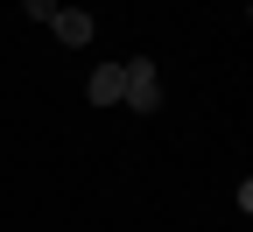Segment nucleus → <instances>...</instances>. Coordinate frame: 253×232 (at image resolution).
I'll use <instances>...</instances> for the list:
<instances>
[{
    "label": "nucleus",
    "instance_id": "nucleus-1",
    "mask_svg": "<svg viewBox=\"0 0 253 232\" xmlns=\"http://www.w3.org/2000/svg\"><path fill=\"white\" fill-rule=\"evenodd\" d=\"M120 98L134 113H162V71H155L148 56H126L120 63Z\"/></svg>",
    "mask_w": 253,
    "mask_h": 232
},
{
    "label": "nucleus",
    "instance_id": "nucleus-2",
    "mask_svg": "<svg viewBox=\"0 0 253 232\" xmlns=\"http://www.w3.org/2000/svg\"><path fill=\"white\" fill-rule=\"evenodd\" d=\"M49 28H56V43H71V49H84L91 36H99V21H91L84 7H56V14H49Z\"/></svg>",
    "mask_w": 253,
    "mask_h": 232
},
{
    "label": "nucleus",
    "instance_id": "nucleus-3",
    "mask_svg": "<svg viewBox=\"0 0 253 232\" xmlns=\"http://www.w3.org/2000/svg\"><path fill=\"white\" fill-rule=\"evenodd\" d=\"M84 98H91V106H120V63H99L91 85H84Z\"/></svg>",
    "mask_w": 253,
    "mask_h": 232
},
{
    "label": "nucleus",
    "instance_id": "nucleus-4",
    "mask_svg": "<svg viewBox=\"0 0 253 232\" xmlns=\"http://www.w3.org/2000/svg\"><path fill=\"white\" fill-rule=\"evenodd\" d=\"M56 7H63V0H21V14H28V21H49Z\"/></svg>",
    "mask_w": 253,
    "mask_h": 232
}]
</instances>
